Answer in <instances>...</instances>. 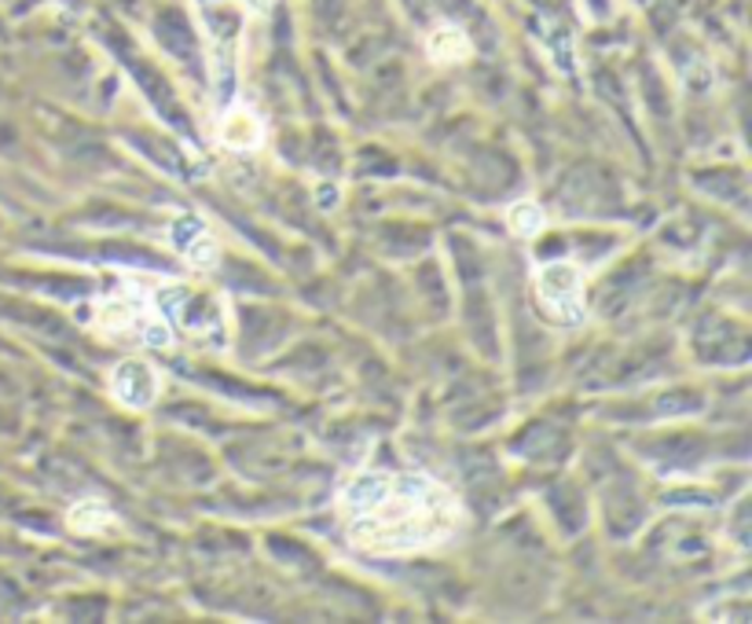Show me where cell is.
<instances>
[{
    "label": "cell",
    "mask_w": 752,
    "mask_h": 624,
    "mask_svg": "<svg viewBox=\"0 0 752 624\" xmlns=\"http://www.w3.org/2000/svg\"><path fill=\"white\" fill-rule=\"evenodd\" d=\"M581 291H584V276L576 265L551 262L539 268V297L562 320H581Z\"/></svg>",
    "instance_id": "2"
},
{
    "label": "cell",
    "mask_w": 752,
    "mask_h": 624,
    "mask_svg": "<svg viewBox=\"0 0 752 624\" xmlns=\"http://www.w3.org/2000/svg\"><path fill=\"white\" fill-rule=\"evenodd\" d=\"M217 137L228 151H257L265 140V122L257 118L250 107H235V111L225 114Z\"/></svg>",
    "instance_id": "4"
},
{
    "label": "cell",
    "mask_w": 752,
    "mask_h": 624,
    "mask_svg": "<svg viewBox=\"0 0 752 624\" xmlns=\"http://www.w3.org/2000/svg\"><path fill=\"white\" fill-rule=\"evenodd\" d=\"M184 254H188V262L191 265H199V268H214L217 265V243H214V235L209 232H202L195 243H188L184 246Z\"/></svg>",
    "instance_id": "9"
},
{
    "label": "cell",
    "mask_w": 752,
    "mask_h": 624,
    "mask_svg": "<svg viewBox=\"0 0 752 624\" xmlns=\"http://www.w3.org/2000/svg\"><path fill=\"white\" fill-rule=\"evenodd\" d=\"M111 393L132 408H148L158 397V374L143 360H122L111 374Z\"/></svg>",
    "instance_id": "3"
},
{
    "label": "cell",
    "mask_w": 752,
    "mask_h": 624,
    "mask_svg": "<svg viewBox=\"0 0 752 624\" xmlns=\"http://www.w3.org/2000/svg\"><path fill=\"white\" fill-rule=\"evenodd\" d=\"M430 60L433 63H462L470 55V37L459 26H441L430 34Z\"/></svg>",
    "instance_id": "5"
},
{
    "label": "cell",
    "mask_w": 752,
    "mask_h": 624,
    "mask_svg": "<svg viewBox=\"0 0 752 624\" xmlns=\"http://www.w3.org/2000/svg\"><path fill=\"white\" fill-rule=\"evenodd\" d=\"M66 522H71L74 533L95 536V533H103V530H107V525L114 522V514L107 511V504H100V499H81L77 507H71Z\"/></svg>",
    "instance_id": "6"
},
{
    "label": "cell",
    "mask_w": 752,
    "mask_h": 624,
    "mask_svg": "<svg viewBox=\"0 0 752 624\" xmlns=\"http://www.w3.org/2000/svg\"><path fill=\"white\" fill-rule=\"evenodd\" d=\"M202 232H206V225H202L199 217H180L177 225L169 228V239H173V243H177L180 250H184L188 243H195V239H199Z\"/></svg>",
    "instance_id": "11"
},
{
    "label": "cell",
    "mask_w": 752,
    "mask_h": 624,
    "mask_svg": "<svg viewBox=\"0 0 752 624\" xmlns=\"http://www.w3.org/2000/svg\"><path fill=\"white\" fill-rule=\"evenodd\" d=\"M507 225L514 228L518 235H536L544 228V209L536 203H518L507 209Z\"/></svg>",
    "instance_id": "8"
},
{
    "label": "cell",
    "mask_w": 752,
    "mask_h": 624,
    "mask_svg": "<svg viewBox=\"0 0 752 624\" xmlns=\"http://www.w3.org/2000/svg\"><path fill=\"white\" fill-rule=\"evenodd\" d=\"M349 540L374 555H400L441 544L456 533L459 504L448 488L415 474H364L345 488Z\"/></svg>",
    "instance_id": "1"
},
{
    "label": "cell",
    "mask_w": 752,
    "mask_h": 624,
    "mask_svg": "<svg viewBox=\"0 0 752 624\" xmlns=\"http://www.w3.org/2000/svg\"><path fill=\"white\" fill-rule=\"evenodd\" d=\"M243 4H246L254 15H268V12H272V0H243Z\"/></svg>",
    "instance_id": "12"
},
{
    "label": "cell",
    "mask_w": 752,
    "mask_h": 624,
    "mask_svg": "<svg viewBox=\"0 0 752 624\" xmlns=\"http://www.w3.org/2000/svg\"><path fill=\"white\" fill-rule=\"evenodd\" d=\"M140 339L154 345V349H166V345H173V331L166 323V316H151V320L140 323Z\"/></svg>",
    "instance_id": "10"
},
{
    "label": "cell",
    "mask_w": 752,
    "mask_h": 624,
    "mask_svg": "<svg viewBox=\"0 0 752 624\" xmlns=\"http://www.w3.org/2000/svg\"><path fill=\"white\" fill-rule=\"evenodd\" d=\"M132 323H137V309H132L125 297H111V302L100 305V313H95V328L107 331V334H122L129 331Z\"/></svg>",
    "instance_id": "7"
}]
</instances>
